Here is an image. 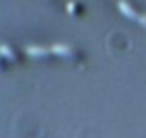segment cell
Returning <instances> with one entry per match:
<instances>
[{
	"label": "cell",
	"mask_w": 146,
	"mask_h": 138,
	"mask_svg": "<svg viewBox=\"0 0 146 138\" xmlns=\"http://www.w3.org/2000/svg\"><path fill=\"white\" fill-rule=\"evenodd\" d=\"M118 8H120V12L122 14H126V16H130V18H136L138 20V12L126 2V0H118Z\"/></svg>",
	"instance_id": "cell-1"
},
{
	"label": "cell",
	"mask_w": 146,
	"mask_h": 138,
	"mask_svg": "<svg viewBox=\"0 0 146 138\" xmlns=\"http://www.w3.org/2000/svg\"><path fill=\"white\" fill-rule=\"evenodd\" d=\"M138 22H142L146 26V14H138Z\"/></svg>",
	"instance_id": "cell-5"
},
{
	"label": "cell",
	"mask_w": 146,
	"mask_h": 138,
	"mask_svg": "<svg viewBox=\"0 0 146 138\" xmlns=\"http://www.w3.org/2000/svg\"><path fill=\"white\" fill-rule=\"evenodd\" d=\"M50 50H52L54 54H60V56H72V54H74V50H72L70 46H64V44H54Z\"/></svg>",
	"instance_id": "cell-3"
},
{
	"label": "cell",
	"mask_w": 146,
	"mask_h": 138,
	"mask_svg": "<svg viewBox=\"0 0 146 138\" xmlns=\"http://www.w3.org/2000/svg\"><path fill=\"white\" fill-rule=\"evenodd\" d=\"M0 54H4L6 58H14V52H12V48H8L6 44H0Z\"/></svg>",
	"instance_id": "cell-4"
},
{
	"label": "cell",
	"mask_w": 146,
	"mask_h": 138,
	"mask_svg": "<svg viewBox=\"0 0 146 138\" xmlns=\"http://www.w3.org/2000/svg\"><path fill=\"white\" fill-rule=\"evenodd\" d=\"M24 52L28 56H46L48 54V48H44V46H26Z\"/></svg>",
	"instance_id": "cell-2"
},
{
	"label": "cell",
	"mask_w": 146,
	"mask_h": 138,
	"mask_svg": "<svg viewBox=\"0 0 146 138\" xmlns=\"http://www.w3.org/2000/svg\"><path fill=\"white\" fill-rule=\"evenodd\" d=\"M0 56H2V54H0Z\"/></svg>",
	"instance_id": "cell-6"
}]
</instances>
